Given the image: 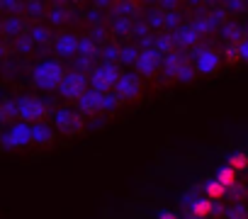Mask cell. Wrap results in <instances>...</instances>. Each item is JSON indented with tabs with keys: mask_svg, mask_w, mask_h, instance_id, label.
Returning <instances> with one entry per match:
<instances>
[{
	"mask_svg": "<svg viewBox=\"0 0 248 219\" xmlns=\"http://www.w3.org/2000/svg\"><path fill=\"white\" fill-rule=\"evenodd\" d=\"M212 212H214V202H212L209 197L195 200V202L190 204V214H192L195 219H204V217H209Z\"/></svg>",
	"mask_w": 248,
	"mask_h": 219,
	"instance_id": "13",
	"label": "cell"
},
{
	"mask_svg": "<svg viewBox=\"0 0 248 219\" xmlns=\"http://www.w3.org/2000/svg\"><path fill=\"white\" fill-rule=\"evenodd\" d=\"M190 219H195V217H190Z\"/></svg>",
	"mask_w": 248,
	"mask_h": 219,
	"instance_id": "25",
	"label": "cell"
},
{
	"mask_svg": "<svg viewBox=\"0 0 248 219\" xmlns=\"http://www.w3.org/2000/svg\"><path fill=\"white\" fill-rule=\"evenodd\" d=\"M226 166H229V168H233L236 173L246 171V168H248V154H243V151H238V154H231Z\"/></svg>",
	"mask_w": 248,
	"mask_h": 219,
	"instance_id": "16",
	"label": "cell"
},
{
	"mask_svg": "<svg viewBox=\"0 0 248 219\" xmlns=\"http://www.w3.org/2000/svg\"><path fill=\"white\" fill-rule=\"evenodd\" d=\"M119 105V97L112 95V93H97V90H88L85 97L78 102L80 112L85 115H97V112H105V110H114Z\"/></svg>",
	"mask_w": 248,
	"mask_h": 219,
	"instance_id": "2",
	"label": "cell"
},
{
	"mask_svg": "<svg viewBox=\"0 0 248 219\" xmlns=\"http://www.w3.org/2000/svg\"><path fill=\"white\" fill-rule=\"evenodd\" d=\"M224 61L231 63V66L238 63V61H241V51H238V47H226V49H224Z\"/></svg>",
	"mask_w": 248,
	"mask_h": 219,
	"instance_id": "20",
	"label": "cell"
},
{
	"mask_svg": "<svg viewBox=\"0 0 248 219\" xmlns=\"http://www.w3.org/2000/svg\"><path fill=\"white\" fill-rule=\"evenodd\" d=\"M17 117V100H5L0 105V120H15Z\"/></svg>",
	"mask_w": 248,
	"mask_h": 219,
	"instance_id": "17",
	"label": "cell"
},
{
	"mask_svg": "<svg viewBox=\"0 0 248 219\" xmlns=\"http://www.w3.org/2000/svg\"><path fill=\"white\" fill-rule=\"evenodd\" d=\"M238 51H241V61H248V39L238 44Z\"/></svg>",
	"mask_w": 248,
	"mask_h": 219,
	"instance_id": "22",
	"label": "cell"
},
{
	"mask_svg": "<svg viewBox=\"0 0 248 219\" xmlns=\"http://www.w3.org/2000/svg\"><path fill=\"white\" fill-rule=\"evenodd\" d=\"M46 39V30H34V42H44Z\"/></svg>",
	"mask_w": 248,
	"mask_h": 219,
	"instance_id": "23",
	"label": "cell"
},
{
	"mask_svg": "<svg viewBox=\"0 0 248 219\" xmlns=\"http://www.w3.org/2000/svg\"><path fill=\"white\" fill-rule=\"evenodd\" d=\"M54 125L61 134H76L80 132L83 122H80V115L76 112V110H56L54 115Z\"/></svg>",
	"mask_w": 248,
	"mask_h": 219,
	"instance_id": "7",
	"label": "cell"
},
{
	"mask_svg": "<svg viewBox=\"0 0 248 219\" xmlns=\"http://www.w3.org/2000/svg\"><path fill=\"white\" fill-rule=\"evenodd\" d=\"M139 93H141L139 78L132 76V73H122V78H119V83H117V88H114V95H117L119 100H137Z\"/></svg>",
	"mask_w": 248,
	"mask_h": 219,
	"instance_id": "8",
	"label": "cell"
},
{
	"mask_svg": "<svg viewBox=\"0 0 248 219\" xmlns=\"http://www.w3.org/2000/svg\"><path fill=\"white\" fill-rule=\"evenodd\" d=\"M158 219H178V217H175V214H170V212H163Z\"/></svg>",
	"mask_w": 248,
	"mask_h": 219,
	"instance_id": "24",
	"label": "cell"
},
{
	"mask_svg": "<svg viewBox=\"0 0 248 219\" xmlns=\"http://www.w3.org/2000/svg\"><path fill=\"white\" fill-rule=\"evenodd\" d=\"M122 54H124V56H122L124 63H137V59H139V54H137L134 49H124Z\"/></svg>",
	"mask_w": 248,
	"mask_h": 219,
	"instance_id": "21",
	"label": "cell"
},
{
	"mask_svg": "<svg viewBox=\"0 0 248 219\" xmlns=\"http://www.w3.org/2000/svg\"><path fill=\"white\" fill-rule=\"evenodd\" d=\"M54 139H56V134H54L51 127H46V125H32V144H37V146H51Z\"/></svg>",
	"mask_w": 248,
	"mask_h": 219,
	"instance_id": "12",
	"label": "cell"
},
{
	"mask_svg": "<svg viewBox=\"0 0 248 219\" xmlns=\"http://www.w3.org/2000/svg\"><path fill=\"white\" fill-rule=\"evenodd\" d=\"M204 192H207V197H209L212 202H217V200H221V197L226 195V188H224L221 183H217V180H209V183L204 185Z\"/></svg>",
	"mask_w": 248,
	"mask_h": 219,
	"instance_id": "15",
	"label": "cell"
},
{
	"mask_svg": "<svg viewBox=\"0 0 248 219\" xmlns=\"http://www.w3.org/2000/svg\"><path fill=\"white\" fill-rule=\"evenodd\" d=\"M219 66H221V56L217 51H212V49H202L195 56V68L200 73H214Z\"/></svg>",
	"mask_w": 248,
	"mask_h": 219,
	"instance_id": "9",
	"label": "cell"
},
{
	"mask_svg": "<svg viewBox=\"0 0 248 219\" xmlns=\"http://www.w3.org/2000/svg\"><path fill=\"white\" fill-rule=\"evenodd\" d=\"M78 54H83L85 59H90V56H95L97 54V44L93 42V39H80V49H78Z\"/></svg>",
	"mask_w": 248,
	"mask_h": 219,
	"instance_id": "19",
	"label": "cell"
},
{
	"mask_svg": "<svg viewBox=\"0 0 248 219\" xmlns=\"http://www.w3.org/2000/svg\"><path fill=\"white\" fill-rule=\"evenodd\" d=\"M122 73L112 66V63H102L97 66L93 73H90V90H97V93H109L112 88H117Z\"/></svg>",
	"mask_w": 248,
	"mask_h": 219,
	"instance_id": "6",
	"label": "cell"
},
{
	"mask_svg": "<svg viewBox=\"0 0 248 219\" xmlns=\"http://www.w3.org/2000/svg\"><path fill=\"white\" fill-rule=\"evenodd\" d=\"M54 49H56L59 56H76L78 49H80V39L76 34H61V37H56Z\"/></svg>",
	"mask_w": 248,
	"mask_h": 219,
	"instance_id": "10",
	"label": "cell"
},
{
	"mask_svg": "<svg viewBox=\"0 0 248 219\" xmlns=\"http://www.w3.org/2000/svg\"><path fill=\"white\" fill-rule=\"evenodd\" d=\"M175 42H178V44H192V42H197V30H195V27H183V30L175 34Z\"/></svg>",
	"mask_w": 248,
	"mask_h": 219,
	"instance_id": "18",
	"label": "cell"
},
{
	"mask_svg": "<svg viewBox=\"0 0 248 219\" xmlns=\"http://www.w3.org/2000/svg\"><path fill=\"white\" fill-rule=\"evenodd\" d=\"M27 144H32V125L25 122H15L8 127L5 134H0V146L3 149H25Z\"/></svg>",
	"mask_w": 248,
	"mask_h": 219,
	"instance_id": "5",
	"label": "cell"
},
{
	"mask_svg": "<svg viewBox=\"0 0 248 219\" xmlns=\"http://www.w3.org/2000/svg\"><path fill=\"white\" fill-rule=\"evenodd\" d=\"M66 78V71L61 68L59 61H44L34 68V83L44 90H56Z\"/></svg>",
	"mask_w": 248,
	"mask_h": 219,
	"instance_id": "3",
	"label": "cell"
},
{
	"mask_svg": "<svg viewBox=\"0 0 248 219\" xmlns=\"http://www.w3.org/2000/svg\"><path fill=\"white\" fill-rule=\"evenodd\" d=\"M134 66H137V71H139L141 76H154V71H156V66H158V51H154V49L141 51Z\"/></svg>",
	"mask_w": 248,
	"mask_h": 219,
	"instance_id": "11",
	"label": "cell"
},
{
	"mask_svg": "<svg viewBox=\"0 0 248 219\" xmlns=\"http://www.w3.org/2000/svg\"><path fill=\"white\" fill-rule=\"evenodd\" d=\"M236 175H238V173H236L233 168L224 166V168H221V171L217 173V183H221V185H224V188L229 190V188H233V185H236Z\"/></svg>",
	"mask_w": 248,
	"mask_h": 219,
	"instance_id": "14",
	"label": "cell"
},
{
	"mask_svg": "<svg viewBox=\"0 0 248 219\" xmlns=\"http://www.w3.org/2000/svg\"><path fill=\"white\" fill-rule=\"evenodd\" d=\"M49 115V107L44 105V100L34 97V95H22L17 100V117L25 125H42V120Z\"/></svg>",
	"mask_w": 248,
	"mask_h": 219,
	"instance_id": "1",
	"label": "cell"
},
{
	"mask_svg": "<svg viewBox=\"0 0 248 219\" xmlns=\"http://www.w3.org/2000/svg\"><path fill=\"white\" fill-rule=\"evenodd\" d=\"M88 85H90V78H88L85 73L73 71V73H66L63 83L59 85V93H61V97H63V100L80 102V100L85 97V93H88Z\"/></svg>",
	"mask_w": 248,
	"mask_h": 219,
	"instance_id": "4",
	"label": "cell"
}]
</instances>
